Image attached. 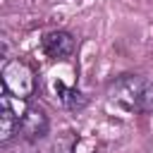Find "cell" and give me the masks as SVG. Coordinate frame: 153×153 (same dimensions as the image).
<instances>
[{
    "instance_id": "277c9868",
    "label": "cell",
    "mask_w": 153,
    "mask_h": 153,
    "mask_svg": "<svg viewBox=\"0 0 153 153\" xmlns=\"http://www.w3.org/2000/svg\"><path fill=\"white\" fill-rule=\"evenodd\" d=\"M41 50H43L45 57L60 62V60H67V57L74 55V50H76V41H74V36H72L69 31L55 29V31L43 33V38H41Z\"/></svg>"
},
{
    "instance_id": "7a4b0ae2",
    "label": "cell",
    "mask_w": 153,
    "mask_h": 153,
    "mask_svg": "<svg viewBox=\"0 0 153 153\" xmlns=\"http://www.w3.org/2000/svg\"><path fill=\"white\" fill-rule=\"evenodd\" d=\"M2 86L5 93L19 100H29L36 93V72L22 57H10L2 65Z\"/></svg>"
},
{
    "instance_id": "8992f818",
    "label": "cell",
    "mask_w": 153,
    "mask_h": 153,
    "mask_svg": "<svg viewBox=\"0 0 153 153\" xmlns=\"http://www.w3.org/2000/svg\"><path fill=\"white\" fill-rule=\"evenodd\" d=\"M55 100L60 103V108L69 110V112H81L86 105H88V98L76 88V86H65V84H57V91H55Z\"/></svg>"
},
{
    "instance_id": "3957f363",
    "label": "cell",
    "mask_w": 153,
    "mask_h": 153,
    "mask_svg": "<svg viewBox=\"0 0 153 153\" xmlns=\"http://www.w3.org/2000/svg\"><path fill=\"white\" fill-rule=\"evenodd\" d=\"M26 100L12 98V96H2L0 98V146H10V141L19 134L22 127V115L26 110V105H22Z\"/></svg>"
},
{
    "instance_id": "6da1fadb",
    "label": "cell",
    "mask_w": 153,
    "mask_h": 153,
    "mask_svg": "<svg viewBox=\"0 0 153 153\" xmlns=\"http://www.w3.org/2000/svg\"><path fill=\"white\" fill-rule=\"evenodd\" d=\"M105 110L120 117L153 110V84L141 74H120L105 88Z\"/></svg>"
},
{
    "instance_id": "5b68a950",
    "label": "cell",
    "mask_w": 153,
    "mask_h": 153,
    "mask_svg": "<svg viewBox=\"0 0 153 153\" xmlns=\"http://www.w3.org/2000/svg\"><path fill=\"white\" fill-rule=\"evenodd\" d=\"M50 129V120L45 115V110L36 103H26V110L22 115V127H19V136L29 139V141H38L48 134Z\"/></svg>"
},
{
    "instance_id": "52a82bcc",
    "label": "cell",
    "mask_w": 153,
    "mask_h": 153,
    "mask_svg": "<svg viewBox=\"0 0 153 153\" xmlns=\"http://www.w3.org/2000/svg\"><path fill=\"white\" fill-rule=\"evenodd\" d=\"M76 134L72 131V129H65V131H60L57 136H53L50 139V143H48V148H45V153H74V148H76Z\"/></svg>"
},
{
    "instance_id": "ba28073f",
    "label": "cell",
    "mask_w": 153,
    "mask_h": 153,
    "mask_svg": "<svg viewBox=\"0 0 153 153\" xmlns=\"http://www.w3.org/2000/svg\"><path fill=\"white\" fill-rule=\"evenodd\" d=\"M12 153H38V148H36V141H29V139H19V143L12 148Z\"/></svg>"
}]
</instances>
